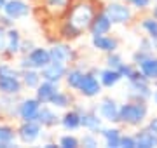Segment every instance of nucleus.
<instances>
[{
	"label": "nucleus",
	"instance_id": "obj_1",
	"mask_svg": "<svg viewBox=\"0 0 157 148\" xmlns=\"http://www.w3.org/2000/svg\"><path fill=\"white\" fill-rule=\"evenodd\" d=\"M148 108L143 101H129L121 105V112H119V122H124L128 125H140L147 119Z\"/></svg>",
	"mask_w": 157,
	"mask_h": 148
},
{
	"label": "nucleus",
	"instance_id": "obj_2",
	"mask_svg": "<svg viewBox=\"0 0 157 148\" xmlns=\"http://www.w3.org/2000/svg\"><path fill=\"white\" fill-rule=\"evenodd\" d=\"M129 82V98H133L136 101H145L148 98H152V87L150 80L143 77V73H138V77L128 80Z\"/></svg>",
	"mask_w": 157,
	"mask_h": 148
},
{
	"label": "nucleus",
	"instance_id": "obj_3",
	"mask_svg": "<svg viewBox=\"0 0 157 148\" xmlns=\"http://www.w3.org/2000/svg\"><path fill=\"white\" fill-rule=\"evenodd\" d=\"M0 91L6 94H17L21 91V82L17 79V73L11 66H0Z\"/></svg>",
	"mask_w": 157,
	"mask_h": 148
},
{
	"label": "nucleus",
	"instance_id": "obj_4",
	"mask_svg": "<svg viewBox=\"0 0 157 148\" xmlns=\"http://www.w3.org/2000/svg\"><path fill=\"white\" fill-rule=\"evenodd\" d=\"M91 21H93V9H91V6L89 4H80V6H77L72 11V16H70L68 23L80 31V30L91 26Z\"/></svg>",
	"mask_w": 157,
	"mask_h": 148
},
{
	"label": "nucleus",
	"instance_id": "obj_5",
	"mask_svg": "<svg viewBox=\"0 0 157 148\" xmlns=\"http://www.w3.org/2000/svg\"><path fill=\"white\" fill-rule=\"evenodd\" d=\"M105 12L107 16L110 17L112 24H126L129 23V19L133 17V12L126 4H121V2H112L105 7Z\"/></svg>",
	"mask_w": 157,
	"mask_h": 148
},
{
	"label": "nucleus",
	"instance_id": "obj_6",
	"mask_svg": "<svg viewBox=\"0 0 157 148\" xmlns=\"http://www.w3.org/2000/svg\"><path fill=\"white\" fill-rule=\"evenodd\" d=\"M51 63V54L45 49H32L28 57H25L21 66H28V68H44Z\"/></svg>",
	"mask_w": 157,
	"mask_h": 148
},
{
	"label": "nucleus",
	"instance_id": "obj_7",
	"mask_svg": "<svg viewBox=\"0 0 157 148\" xmlns=\"http://www.w3.org/2000/svg\"><path fill=\"white\" fill-rule=\"evenodd\" d=\"M77 89L80 91V94H84L87 98H93V96H98L101 92V82L93 73H84V77H82Z\"/></svg>",
	"mask_w": 157,
	"mask_h": 148
},
{
	"label": "nucleus",
	"instance_id": "obj_8",
	"mask_svg": "<svg viewBox=\"0 0 157 148\" xmlns=\"http://www.w3.org/2000/svg\"><path fill=\"white\" fill-rule=\"evenodd\" d=\"M119 112H121V106L112 98H105L100 103V117L107 122H119Z\"/></svg>",
	"mask_w": 157,
	"mask_h": 148
},
{
	"label": "nucleus",
	"instance_id": "obj_9",
	"mask_svg": "<svg viewBox=\"0 0 157 148\" xmlns=\"http://www.w3.org/2000/svg\"><path fill=\"white\" fill-rule=\"evenodd\" d=\"M67 68H65V63L61 61H51L47 66L42 68V79L44 80H51V82H58V80L61 79L63 75H65Z\"/></svg>",
	"mask_w": 157,
	"mask_h": 148
},
{
	"label": "nucleus",
	"instance_id": "obj_10",
	"mask_svg": "<svg viewBox=\"0 0 157 148\" xmlns=\"http://www.w3.org/2000/svg\"><path fill=\"white\" fill-rule=\"evenodd\" d=\"M4 11H6L7 17L17 19V17L26 16L30 12V7L23 0H9V2H6V6H4Z\"/></svg>",
	"mask_w": 157,
	"mask_h": 148
},
{
	"label": "nucleus",
	"instance_id": "obj_11",
	"mask_svg": "<svg viewBox=\"0 0 157 148\" xmlns=\"http://www.w3.org/2000/svg\"><path fill=\"white\" fill-rule=\"evenodd\" d=\"M40 110V101L39 99H25L19 106V115L25 122H30V120H37V115H39Z\"/></svg>",
	"mask_w": 157,
	"mask_h": 148
},
{
	"label": "nucleus",
	"instance_id": "obj_12",
	"mask_svg": "<svg viewBox=\"0 0 157 148\" xmlns=\"http://www.w3.org/2000/svg\"><path fill=\"white\" fill-rule=\"evenodd\" d=\"M135 139H136V146H140V148L157 146V132L148 129V127L140 129V131L135 134Z\"/></svg>",
	"mask_w": 157,
	"mask_h": 148
},
{
	"label": "nucleus",
	"instance_id": "obj_13",
	"mask_svg": "<svg viewBox=\"0 0 157 148\" xmlns=\"http://www.w3.org/2000/svg\"><path fill=\"white\" fill-rule=\"evenodd\" d=\"M112 28V21H110V17L107 16V12H101L98 14L96 17H93V21H91V31L93 35H105L110 31Z\"/></svg>",
	"mask_w": 157,
	"mask_h": 148
},
{
	"label": "nucleus",
	"instance_id": "obj_14",
	"mask_svg": "<svg viewBox=\"0 0 157 148\" xmlns=\"http://www.w3.org/2000/svg\"><path fill=\"white\" fill-rule=\"evenodd\" d=\"M136 65H138V70L143 73V77H147L148 80H157V57H154V54L143 57Z\"/></svg>",
	"mask_w": 157,
	"mask_h": 148
},
{
	"label": "nucleus",
	"instance_id": "obj_15",
	"mask_svg": "<svg viewBox=\"0 0 157 148\" xmlns=\"http://www.w3.org/2000/svg\"><path fill=\"white\" fill-rule=\"evenodd\" d=\"M93 46H94L98 51L113 52L117 49V40L112 39V37H107V33L105 35H93Z\"/></svg>",
	"mask_w": 157,
	"mask_h": 148
},
{
	"label": "nucleus",
	"instance_id": "obj_16",
	"mask_svg": "<svg viewBox=\"0 0 157 148\" xmlns=\"http://www.w3.org/2000/svg\"><path fill=\"white\" fill-rule=\"evenodd\" d=\"M40 136V125L35 124V120H30L19 129V138L25 143H33Z\"/></svg>",
	"mask_w": 157,
	"mask_h": 148
},
{
	"label": "nucleus",
	"instance_id": "obj_17",
	"mask_svg": "<svg viewBox=\"0 0 157 148\" xmlns=\"http://www.w3.org/2000/svg\"><path fill=\"white\" fill-rule=\"evenodd\" d=\"M58 92V87H56V82H51V80H45L42 86H39L37 89V99L40 103H49L51 98L54 96Z\"/></svg>",
	"mask_w": 157,
	"mask_h": 148
},
{
	"label": "nucleus",
	"instance_id": "obj_18",
	"mask_svg": "<svg viewBox=\"0 0 157 148\" xmlns=\"http://www.w3.org/2000/svg\"><path fill=\"white\" fill-rule=\"evenodd\" d=\"M121 79H122L121 72L113 70V68H107L100 73V82H101V86H105V87H113Z\"/></svg>",
	"mask_w": 157,
	"mask_h": 148
},
{
	"label": "nucleus",
	"instance_id": "obj_19",
	"mask_svg": "<svg viewBox=\"0 0 157 148\" xmlns=\"http://www.w3.org/2000/svg\"><path fill=\"white\" fill-rule=\"evenodd\" d=\"M80 125H84L86 129L96 132V131H101V119L98 117L96 113H84L80 115Z\"/></svg>",
	"mask_w": 157,
	"mask_h": 148
},
{
	"label": "nucleus",
	"instance_id": "obj_20",
	"mask_svg": "<svg viewBox=\"0 0 157 148\" xmlns=\"http://www.w3.org/2000/svg\"><path fill=\"white\" fill-rule=\"evenodd\" d=\"M101 134L105 138V141H107V146L110 148H119L121 146V131L112 127V129H101Z\"/></svg>",
	"mask_w": 157,
	"mask_h": 148
},
{
	"label": "nucleus",
	"instance_id": "obj_21",
	"mask_svg": "<svg viewBox=\"0 0 157 148\" xmlns=\"http://www.w3.org/2000/svg\"><path fill=\"white\" fill-rule=\"evenodd\" d=\"M49 54H51V61H61V63H65L67 59L72 57V51H70L67 46H54L49 51Z\"/></svg>",
	"mask_w": 157,
	"mask_h": 148
},
{
	"label": "nucleus",
	"instance_id": "obj_22",
	"mask_svg": "<svg viewBox=\"0 0 157 148\" xmlns=\"http://www.w3.org/2000/svg\"><path fill=\"white\" fill-rule=\"evenodd\" d=\"M6 49L11 52V54H14V52H17L21 49V39H19V33H17L16 30H9V31H7Z\"/></svg>",
	"mask_w": 157,
	"mask_h": 148
},
{
	"label": "nucleus",
	"instance_id": "obj_23",
	"mask_svg": "<svg viewBox=\"0 0 157 148\" xmlns=\"http://www.w3.org/2000/svg\"><path fill=\"white\" fill-rule=\"evenodd\" d=\"M37 120L42 125H54V124H58V115L54 112H51L49 108H42V110H39Z\"/></svg>",
	"mask_w": 157,
	"mask_h": 148
},
{
	"label": "nucleus",
	"instance_id": "obj_24",
	"mask_svg": "<svg viewBox=\"0 0 157 148\" xmlns=\"http://www.w3.org/2000/svg\"><path fill=\"white\" fill-rule=\"evenodd\" d=\"M141 28L147 31V35L150 37L152 40L157 42V19L154 16L152 17H143L141 19Z\"/></svg>",
	"mask_w": 157,
	"mask_h": 148
},
{
	"label": "nucleus",
	"instance_id": "obj_25",
	"mask_svg": "<svg viewBox=\"0 0 157 148\" xmlns=\"http://www.w3.org/2000/svg\"><path fill=\"white\" fill-rule=\"evenodd\" d=\"M14 141V131L7 125H0V146H11Z\"/></svg>",
	"mask_w": 157,
	"mask_h": 148
},
{
	"label": "nucleus",
	"instance_id": "obj_26",
	"mask_svg": "<svg viewBox=\"0 0 157 148\" xmlns=\"http://www.w3.org/2000/svg\"><path fill=\"white\" fill-rule=\"evenodd\" d=\"M63 125L67 127V129H77L78 125H80V115L77 112H70L63 117Z\"/></svg>",
	"mask_w": 157,
	"mask_h": 148
},
{
	"label": "nucleus",
	"instance_id": "obj_27",
	"mask_svg": "<svg viewBox=\"0 0 157 148\" xmlns=\"http://www.w3.org/2000/svg\"><path fill=\"white\" fill-rule=\"evenodd\" d=\"M82 77H84V72H80V70H72V72H68V86L73 87V89H77L78 84H80V80H82Z\"/></svg>",
	"mask_w": 157,
	"mask_h": 148
},
{
	"label": "nucleus",
	"instance_id": "obj_28",
	"mask_svg": "<svg viewBox=\"0 0 157 148\" xmlns=\"http://www.w3.org/2000/svg\"><path fill=\"white\" fill-rule=\"evenodd\" d=\"M39 82H40V75L37 72H25V84L28 87H39Z\"/></svg>",
	"mask_w": 157,
	"mask_h": 148
},
{
	"label": "nucleus",
	"instance_id": "obj_29",
	"mask_svg": "<svg viewBox=\"0 0 157 148\" xmlns=\"http://www.w3.org/2000/svg\"><path fill=\"white\" fill-rule=\"evenodd\" d=\"M51 105H54V106H59V108H65V106H67L68 105V96L67 94H63V92H59L58 91L56 94H54V96L51 98Z\"/></svg>",
	"mask_w": 157,
	"mask_h": 148
},
{
	"label": "nucleus",
	"instance_id": "obj_30",
	"mask_svg": "<svg viewBox=\"0 0 157 148\" xmlns=\"http://www.w3.org/2000/svg\"><path fill=\"white\" fill-rule=\"evenodd\" d=\"M107 65H108V68L119 70L124 65V61H122V57L119 56V54H115V51H113V52H110V56L107 57Z\"/></svg>",
	"mask_w": 157,
	"mask_h": 148
},
{
	"label": "nucleus",
	"instance_id": "obj_31",
	"mask_svg": "<svg viewBox=\"0 0 157 148\" xmlns=\"http://www.w3.org/2000/svg\"><path fill=\"white\" fill-rule=\"evenodd\" d=\"M59 145H61L63 148H77L78 146V139L73 136H63L61 141H59Z\"/></svg>",
	"mask_w": 157,
	"mask_h": 148
},
{
	"label": "nucleus",
	"instance_id": "obj_32",
	"mask_svg": "<svg viewBox=\"0 0 157 148\" xmlns=\"http://www.w3.org/2000/svg\"><path fill=\"white\" fill-rule=\"evenodd\" d=\"M121 146H124V148H135L136 146L135 136H121Z\"/></svg>",
	"mask_w": 157,
	"mask_h": 148
},
{
	"label": "nucleus",
	"instance_id": "obj_33",
	"mask_svg": "<svg viewBox=\"0 0 157 148\" xmlns=\"http://www.w3.org/2000/svg\"><path fill=\"white\" fill-rule=\"evenodd\" d=\"M129 6H133L135 9H147V7L150 6V0H128Z\"/></svg>",
	"mask_w": 157,
	"mask_h": 148
},
{
	"label": "nucleus",
	"instance_id": "obj_34",
	"mask_svg": "<svg viewBox=\"0 0 157 148\" xmlns=\"http://www.w3.org/2000/svg\"><path fill=\"white\" fill-rule=\"evenodd\" d=\"M82 145H84V146H89V148L98 146V139H96L93 134H87V136L82 138Z\"/></svg>",
	"mask_w": 157,
	"mask_h": 148
},
{
	"label": "nucleus",
	"instance_id": "obj_35",
	"mask_svg": "<svg viewBox=\"0 0 157 148\" xmlns=\"http://www.w3.org/2000/svg\"><path fill=\"white\" fill-rule=\"evenodd\" d=\"M6 44H7V35L4 33V30L0 28V51L6 49Z\"/></svg>",
	"mask_w": 157,
	"mask_h": 148
},
{
	"label": "nucleus",
	"instance_id": "obj_36",
	"mask_svg": "<svg viewBox=\"0 0 157 148\" xmlns=\"http://www.w3.org/2000/svg\"><path fill=\"white\" fill-rule=\"evenodd\" d=\"M49 7H63L65 6V0H47Z\"/></svg>",
	"mask_w": 157,
	"mask_h": 148
},
{
	"label": "nucleus",
	"instance_id": "obj_37",
	"mask_svg": "<svg viewBox=\"0 0 157 148\" xmlns=\"http://www.w3.org/2000/svg\"><path fill=\"white\" fill-rule=\"evenodd\" d=\"M148 129H152V131L157 132V117H154V119H150V122H148V125H147Z\"/></svg>",
	"mask_w": 157,
	"mask_h": 148
},
{
	"label": "nucleus",
	"instance_id": "obj_38",
	"mask_svg": "<svg viewBox=\"0 0 157 148\" xmlns=\"http://www.w3.org/2000/svg\"><path fill=\"white\" fill-rule=\"evenodd\" d=\"M152 16H154V17H155V19H157V6L154 7V11H152Z\"/></svg>",
	"mask_w": 157,
	"mask_h": 148
},
{
	"label": "nucleus",
	"instance_id": "obj_39",
	"mask_svg": "<svg viewBox=\"0 0 157 148\" xmlns=\"http://www.w3.org/2000/svg\"><path fill=\"white\" fill-rule=\"evenodd\" d=\"M7 0H0V9H4V6H6Z\"/></svg>",
	"mask_w": 157,
	"mask_h": 148
},
{
	"label": "nucleus",
	"instance_id": "obj_40",
	"mask_svg": "<svg viewBox=\"0 0 157 148\" xmlns=\"http://www.w3.org/2000/svg\"><path fill=\"white\" fill-rule=\"evenodd\" d=\"M154 101H155V105H157V91H155V94H154Z\"/></svg>",
	"mask_w": 157,
	"mask_h": 148
}]
</instances>
